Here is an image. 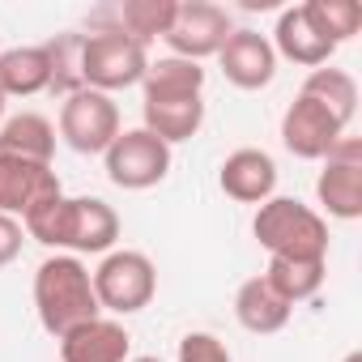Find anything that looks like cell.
<instances>
[{"label": "cell", "mask_w": 362, "mask_h": 362, "mask_svg": "<svg viewBox=\"0 0 362 362\" xmlns=\"http://www.w3.org/2000/svg\"><path fill=\"white\" fill-rule=\"evenodd\" d=\"M273 52H277V60H290V64H303V69H320V64H328L332 60V43L311 26V18L303 13V5H294V9H281V18H277V30H273Z\"/></svg>", "instance_id": "obj_16"}, {"label": "cell", "mask_w": 362, "mask_h": 362, "mask_svg": "<svg viewBox=\"0 0 362 362\" xmlns=\"http://www.w3.org/2000/svg\"><path fill=\"white\" fill-rule=\"evenodd\" d=\"M145 69H149V47H141L136 39L115 35V30L86 35V47H81V81H86V90H98V94L132 90V86H141Z\"/></svg>", "instance_id": "obj_5"}, {"label": "cell", "mask_w": 362, "mask_h": 362, "mask_svg": "<svg viewBox=\"0 0 362 362\" xmlns=\"http://www.w3.org/2000/svg\"><path fill=\"white\" fill-rule=\"evenodd\" d=\"M22 247H26V230H22V222L9 218V214H0V269L13 264V260L22 256Z\"/></svg>", "instance_id": "obj_27"}, {"label": "cell", "mask_w": 362, "mask_h": 362, "mask_svg": "<svg viewBox=\"0 0 362 362\" xmlns=\"http://www.w3.org/2000/svg\"><path fill=\"white\" fill-rule=\"evenodd\" d=\"M218 188L239 205H264L277 192V162L264 149L243 145L226 153V162L218 166Z\"/></svg>", "instance_id": "obj_14"}, {"label": "cell", "mask_w": 362, "mask_h": 362, "mask_svg": "<svg viewBox=\"0 0 362 362\" xmlns=\"http://www.w3.org/2000/svg\"><path fill=\"white\" fill-rule=\"evenodd\" d=\"M218 64H222V77L235 90H264L277 77V52H273L269 35L247 30V26L230 30V39L218 52Z\"/></svg>", "instance_id": "obj_12"}, {"label": "cell", "mask_w": 362, "mask_h": 362, "mask_svg": "<svg viewBox=\"0 0 362 362\" xmlns=\"http://www.w3.org/2000/svg\"><path fill=\"white\" fill-rule=\"evenodd\" d=\"M175 5L179 0H119V5H103L90 13V26L94 30H115V35H128L136 39L141 47L166 39L170 22H175Z\"/></svg>", "instance_id": "obj_13"}, {"label": "cell", "mask_w": 362, "mask_h": 362, "mask_svg": "<svg viewBox=\"0 0 362 362\" xmlns=\"http://www.w3.org/2000/svg\"><path fill=\"white\" fill-rule=\"evenodd\" d=\"M290 315H294V307H290L264 277H247V281L235 290V320H239L247 332H256V337L281 332V328L290 324Z\"/></svg>", "instance_id": "obj_18"}, {"label": "cell", "mask_w": 362, "mask_h": 362, "mask_svg": "<svg viewBox=\"0 0 362 362\" xmlns=\"http://www.w3.org/2000/svg\"><path fill=\"white\" fill-rule=\"evenodd\" d=\"M90 277H94V298L103 311H111V320L145 311L158 294V264L136 247L107 252Z\"/></svg>", "instance_id": "obj_4"}, {"label": "cell", "mask_w": 362, "mask_h": 362, "mask_svg": "<svg viewBox=\"0 0 362 362\" xmlns=\"http://www.w3.org/2000/svg\"><path fill=\"white\" fill-rule=\"evenodd\" d=\"M56 197H64V184L47 162H26V158L0 153V214L22 222L26 214H35L39 205H47Z\"/></svg>", "instance_id": "obj_11"}, {"label": "cell", "mask_w": 362, "mask_h": 362, "mask_svg": "<svg viewBox=\"0 0 362 362\" xmlns=\"http://www.w3.org/2000/svg\"><path fill=\"white\" fill-rule=\"evenodd\" d=\"M303 13L311 18V26L332 43H349L358 30H362V5H354V0H307Z\"/></svg>", "instance_id": "obj_24"}, {"label": "cell", "mask_w": 362, "mask_h": 362, "mask_svg": "<svg viewBox=\"0 0 362 362\" xmlns=\"http://www.w3.org/2000/svg\"><path fill=\"white\" fill-rule=\"evenodd\" d=\"M230 30H235V22H230L226 5H214V0H184V5H175V22H170L162 43L170 47V56L201 64V60L222 52Z\"/></svg>", "instance_id": "obj_9"}, {"label": "cell", "mask_w": 362, "mask_h": 362, "mask_svg": "<svg viewBox=\"0 0 362 362\" xmlns=\"http://www.w3.org/2000/svg\"><path fill=\"white\" fill-rule=\"evenodd\" d=\"M5 107H9V98H5V90H0V124H5Z\"/></svg>", "instance_id": "obj_28"}, {"label": "cell", "mask_w": 362, "mask_h": 362, "mask_svg": "<svg viewBox=\"0 0 362 362\" xmlns=\"http://www.w3.org/2000/svg\"><path fill=\"white\" fill-rule=\"evenodd\" d=\"M252 235L269 256L281 260H328V222L320 209L294 201V197H269L256 205Z\"/></svg>", "instance_id": "obj_3"}, {"label": "cell", "mask_w": 362, "mask_h": 362, "mask_svg": "<svg viewBox=\"0 0 362 362\" xmlns=\"http://www.w3.org/2000/svg\"><path fill=\"white\" fill-rule=\"evenodd\" d=\"M103 166H107V179L115 188L145 192V188H158L170 175V145H162L145 128H124L111 141V149L103 153Z\"/></svg>", "instance_id": "obj_7"}, {"label": "cell", "mask_w": 362, "mask_h": 362, "mask_svg": "<svg viewBox=\"0 0 362 362\" xmlns=\"http://www.w3.org/2000/svg\"><path fill=\"white\" fill-rule=\"evenodd\" d=\"M0 90H5V98H35V94L52 90V56H47V43L0 52Z\"/></svg>", "instance_id": "obj_20"}, {"label": "cell", "mask_w": 362, "mask_h": 362, "mask_svg": "<svg viewBox=\"0 0 362 362\" xmlns=\"http://www.w3.org/2000/svg\"><path fill=\"white\" fill-rule=\"evenodd\" d=\"M56 124L39 111H18L0 124V153L9 158H26V162H47L56 158Z\"/></svg>", "instance_id": "obj_19"}, {"label": "cell", "mask_w": 362, "mask_h": 362, "mask_svg": "<svg viewBox=\"0 0 362 362\" xmlns=\"http://www.w3.org/2000/svg\"><path fill=\"white\" fill-rule=\"evenodd\" d=\"M81 47H86V35H56L52 43H47V56H52V90L56 94H77V90H86V81H81Z\"/></svg>", "instance_id": "obj_25"}, {"label": "cell", "mask_w": 362, "mask_h": 362, "mask_svg": "<svg viewBox=\"0 0 362 362\" xmlns=\"http://www.w3.org/2000/svg\"><path fill=\"white\" fill-rule=\"evenodd\" d=\"M128 362H162V358H128Z\"/></svg>", "instance_id": "obj_30"}, {"label": "cell", "mask_w": 362, "mask_h": 362, "mask_svg": "<svg viewBox=\"0 0 362 362\" xmlns=\"http://www.w3.org/2000/svg\"><path fill=\"white\" fill-rule=\"evenodd\" d=\"M298 94H307V98H315L320 107H328L345 128H349V124H354V115H358V81H354L345 69H332V64L311 69Z\"/></svg>", "instance_id": "obj_22"}, {"label": "cell", "mask_w": 362, "mask_h": 362, "mask_svg": "<svg viewBox=\"0 0 362 362\" xmlns=\"http://www.w3.org/2000/svg\"><path fill=\"white\" fill-rule=\"evenodd\" d=\"M128 354H132V337L111 315H98L73 328L69 337H60V362H128Z\"/></svg>", "instance_id": "obj_15"}, {"label": "cell", "mask_w": 362, "mask_h": 362, "mask_svg": "<svg viewBox=\"0 0 362 362\" xmlns=\"http://www.w3.org/2000/svg\"><path fill=\"white\" fill-rule=\"evenodd\" d=\"M341 362H362V354H358V349H349V354H345Z\"/></svg>", "instance_id": "obj_29"}, {"label": "cell", "mask_w": 362, "mask_h": 362, "mask_svg": "<svg viewBox=\"0 0 362 362\" xmlns=\"http://www.w3.org/2000/svg\"><path fill=\"white\" fill-rule=\"evenodd\" d=\"M175 362H235L226 341L214 337V332H188L184 341H179V354Z\"/></svg>", "instance_id": "obj_26"}, {"label": "cell", "mask_w": 362, "mask_h": 362, "mask_svg": "<svg viewBox=\"0 0 362 362\" xmlns=\"http://www.w3.org/2000/svg\"><path fill=\"white\" fill-rule=\"evenodd\" d=\"M26 239L69 252V256H107L119 239V214L103 197H56L22 218Z\"/></svg>", "instance_id": "obj_1"}, {"label": "cell", "mask_w": 362, "mask_h": 362, "mask_svg": "<svg viewBox=\"0 0 362 362\" xmlns=\"http://www.w3.org/2000/svg\"><path fill=\"white\" fill-rule=\"evenodd\" d=\"M260 277L294 307V303H307V298L320 294V286L328 277V260H281V256H269V269Z\"/></svg>", "instance_id": "obj_23"}, {"label": "cell", "mask_w": 362, "mask_h": 362, "mask_svg": "<svg viewBox=\"0 0 362 362\" xmlns=\"http://www.w3.org/2000/svg\"><path fill=\"white\" fill-rule=\"evenodd\" d=\"M35 315H39L43 332H52L56 341L103 315V307L94 298V277L81 256L56 252L35 269Z\"/></svg>", "instance_id": "obj_2"}, {"label": "cell", "mask_w": 362, "mask_h": 362, "mask_svg": "<svg viewBox=\"0 0 362 362\" xmlns=\"http://www.w3.org/2000/svg\"><path fill=\"white\" fill-rule=\"evenodd\" d=\"M175 98H205V69L179 56L149 60L141 77V103H175Z\"/></svg>", "instance_id": "obj_17"}, {"label": "cell", "mask_w": 362, "mask_h": 362, "mask_svg": "<svg viewBox=\"0 0 362 362\" xmlns=\"http://www.w3.org/2000/svg\"><path fill=\"white\" fill-rule=\"evenodd\" d=\"M315 201H320V218H337V222H358L362 218V141L358 136H341L332 145V153L320 166L315 179Z\"/></svg>", "instance_id": "obj_8"}, {"label": "cell", "mask_w": 362, "mask_h": 362, "mask_svg": "<svg viewBox=\"0 0 362 362\" xmlns=\"http://www.w3.org/2000/svg\"><path fill=\"white\" fill-rule=\"evenodd\" d=\"M349 128L328 111V107H320L315 98H307V94H298L290 107H286V115H281V145L294 153V158H303V162H324L328 153H332V145L345 136Z\"/></svg>", "instance_id": "obj_10"}, {"label": "cell", "mask_w": 362, "mask_h": 362, "mask_svg": "<svg viewBox=\"0 0 362 362\" xmlns=\"http://www.w3.org/2000/svg\"><path fill=\"white\" fill-rule=\"evenodd\" d=\"M141 128L162 145H184L205 124V98H175V103H141Z\"/></svg>", "instance_id": "obj_21"}, {"label": "cell", "mask_w": 362, "mask_h": 362, "mask_svg": "<svg viewBox=\"0 0 362 362\" xmlns=\"http://www.w3.org/2000/svg\"><path fill=\"white\" fill-rule=\"evenodd\" d=\"M56 132L73 153H107L111 141L124 132L119 103L111 94H98V90H77L60 103Z\"/></svg>", "instance_id": "obj_6"}]
</instances>
